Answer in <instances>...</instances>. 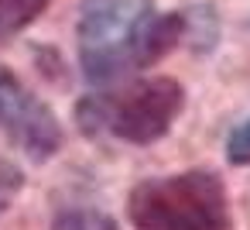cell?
Wrapping results in <instances>:
<instances>
[{"mask_svg":"<svg viewBox=\"0 0 250 230\" xmlns=\"http://www.w3.org/2000/svg\"><path fill=\"white\" fill-rule=\"evenodd\" d=\"M45 7H48V0H0V35H18Z\"/></svg>","mask_w":250,"mask_h":230,"instance_id":"obj_5","label":"cell"},{"mask_svg":"<svg viewBox=\"0 0 250 230\" xmlns=\"http://www.w3.org/2000/svg\"><path fill=\"white\" fill-rule=\"evenodd\" d=\"M130 220L141 230H226V192L206 172L151 179L130 192Z\"/></svg>","mask_w":250,"mask_h":230,"instance_id":"obj_2","label":"cell"},{"mask_svg":"<svg viewBox=\"0 0 250 230\" xmlns=\"http://www.w3.org/2000/svg\"><path fill=\"white\" fill-rule=\"evenodd\" d=\"M52 230H120V227L96 209H69L52 223Z\"/></svg>","mask_w":250,"mask_h":230,"instance_id":"obj_6","label":"cell"},{"mask_svg":"<svg viewBox=\"0 0 250 230\" xmlns=\"http://www.w3.org/2000/svg\"><path fill=\"white\" fill-rule=\"evenodd\" d=\"M0 127L38 161L62 144V131L52 110L35 93H28L21 79L7 69H0Z\"/></svg>","mask_w":250,"mask_h":230,"instance_id":"obj_4","label":"cell"},{"mask_svg":"<svg viewBox=\"0 0 250 230\" xmlns=\"http://www.w3.org/2000/svg\"><path fill=\"white\" fill-rule=\"evenodd\" d=\"M178 110H182V86L175 79L158 76V79H141L124 93L86 100L79 107V120H83V131L106 127L124 141L144 144L161 138Z\"/></svg>","mask_w":250,"mask_h":230,"instance_id":"obj_3","label":"cell"},{"mask_svg":"<svg viewBox=\"0 0 250 230\" xmlns=\"http://www.w3.org/2000/svg\"><path fill=\"white\" fill-rule=\"evenodd\" d=\"M182 35L178 14H158L147 0H86L79 18V59L93 83H113L158 62Z\"/></svg>","mask_w":250,"mask_h":230,"instance_id":"obj_1","label":"cell"},{"mask_svg":"<svg viewBox=\"0 0 250 230\" xmlns=\"http://www.w3.org/2000/svg\"><path fill=\"white\" fill-rule=\"evenodd\" d=\"M229 161L233 165H250V120L233 131V138H229Z\"/></svg>","mask_w":250,"mask_h":230,"instance_id":"obj_7","label":"cell"}]
</instances>
